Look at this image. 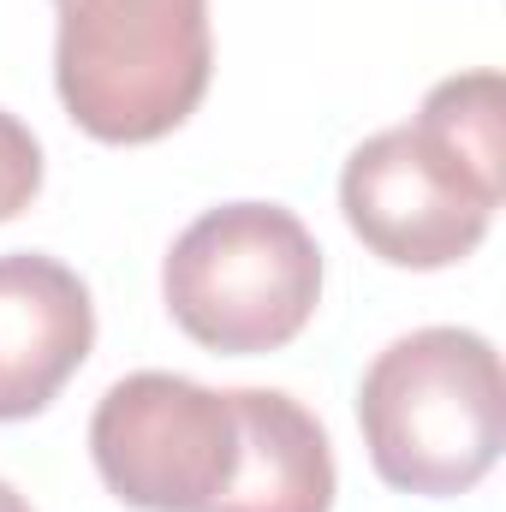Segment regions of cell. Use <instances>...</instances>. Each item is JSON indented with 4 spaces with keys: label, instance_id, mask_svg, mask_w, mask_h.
Instances as JSON below:
<instances>
[{
    "label": "cell",
    "instance_id": "obj_1",
    "mask_svg": "<svg viewBox=\"0 0 506 512\" xmlns=\"http://www.w3.org/2000/svg\"><path fill=\"white\" fill-rule=\"evenodd\" d=\"M501 72H465L423 96L411 126H387L346 155L340 209L393 268H447L483 245L506 197Z\"/></svg>",
    "mask_w": 506,
    "mask_h": 512
},
{
    "label": "cell",
    "instance_id": "obj_2",
    "mask_svg": "<svg viewBox=\"0 0 506 512\" xmlns=\"http://www.w3.org/2000/svg\"><path fill=\"white\" fill-rule=\"evenodd\" d=\"M358 423L381 483L405 495H465L506 447L501 352L471 328H417L364 370Z\"/></svg>",
    "mask_w": 506,
    "mask_h": 512
},
{
    "label": "cell",
    "instance_id": "obj_3",
    "mask_svg": "<svg viewBox=\"0 0 506 512\" xmlns=\"http://www.w3.org/2000/svg\"><path fill=\"white\" fill-rule=\"evenodd\" d=\"M54 84L96 143H155L209 90V0H54Z\"/></svg>",
    "mask_w": 506,
    "mask_h": 512
},
{
    "label": "cell",
    "instance_id": "obj_4",
    "mask_svg": "<svg viewBox=\"0 0 506 512\" xmlns=\"http://www.w3.org/2000/svg\"><path fill=\"white\" fill-rule=\"evenodd\" d=\"M173 322L209 352H274L304 334L322 298V251L280 203H221L161 262Z\"/></svg>",
    "mask_w": 506,
    "mask_h": 512
},
{
    "label": "cell",
    "instance_id": "obj_5",
    "mask_svg": "<svg viewBox=\"0 0 506 512\" xmlns=\"http://www.w3.org/2000/svg\"><path fill=\"white\" fill-rule=\"evenodd\" d=\"M102 483L143 512H209L239 471L233 393L167 370H137L102 393L90 417Z\"/></svg>",
    "mask_w": 506,
    "mask_h": 512
},
{
    "label": "cell",
    "instance_id": "obj_6",
    "mask_svg": "<svg viewBox=\"0 0 506 512\" xmlns=\"http://www.w3.org/2000/svg\"><path fill=\"white\" fill-rule=\"evenodd\" d=\"M96 346L90 286L42 251L0 256V423L36 417Z\"/></svg>",
    "mask_w": 506,
    "mask_h": 512
},
{
    "label": "cell",
    "instance_id": "obj_7",
    "mask_svg": "<svg viewBox=\"0 0 506 512\" xmlns=\"http://www.w3.org/2000/svg\"><path fill=\"white\" fill-rule=\"evenodd\" d=\"M239 411V471L209 512H328L334 507V447L328 429L274 387H233Z\"/></svg>",
    "mask_w": 506,
    "mask_h": 512
},
{
    "label": "cell",
    "instance_id": "obj_8",
    "mask_svg": "<svg viewBox=\"0 0 506 512\" xmlns=\"http://www.w3.org/2000/svg\"><path fill=\"white\" fill-rule=\"evenodd\" d=\"M36 191H42V143L30 137L18 114L0 108V221L24 215Z\"/></svg>",
    "mask_w": 506,
    "mask_h": 512
},
{
    "label": "cell",
    "instance_id": "obj_9",
    "mask_svg": "<svg viewBox=\"0 0 506 512\" xmlns=\"http://www.w3.org/2000/svg\"><path fill=\"white\" fill-rule=\"evenodd\" d=\"M0 512H36V507H30V501H24V495H18V489L0 477Z\"/></svg>",
    "mask_w": 506,
    "mask_h": 512
}]
</instances>
